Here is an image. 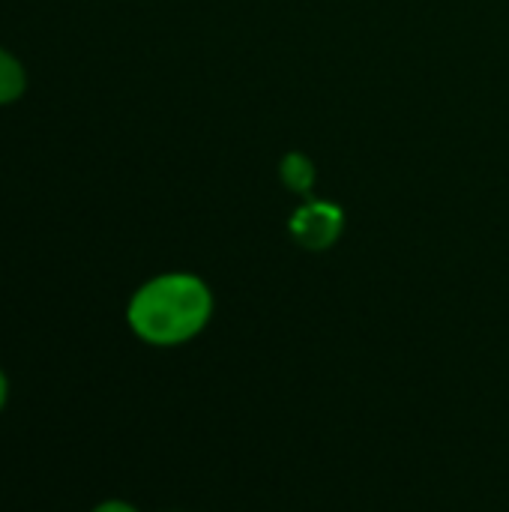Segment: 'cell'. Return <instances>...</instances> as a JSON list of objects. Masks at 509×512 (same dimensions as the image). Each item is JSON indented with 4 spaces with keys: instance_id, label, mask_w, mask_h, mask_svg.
<instances>
[{
    "instance_id": "1",
    "label": "cell",
    "mask_w": 509,
    "mask_h": 512,
    "mask_svg": "<svg viewBox=\"0 0 509 512\" xmlns=\"http://www.w3.org/2000/svg\"><path fill=\"white\" fill-rule=\"evenodd\" d=\"M210 291L201 279L171 273L147 282L129 303V327L150 345H180L210 321Z\"/></svg>"
},
{
    "instance_id": "2",
    "label": "cell",
    "mask_w": 509,
    "mask_h": 512,
    "mask_svg": "<svg viewBox=\"0 0 509 512\" xmlns=\"http://www.w3.org/2000/svg\"><path fill=\"white\" fill-rule=\"evenodd\" d=\"M291 231L297 234V240L309 249H324L330 246L339 231H342V213L330 204H309L303 207L294 219H291Z\"/></svg>"
},
{
    "instance_id": "3",
    "label": "cell",
    "mask_w": 509,
    "mask_h": 512,
    "mask_svg": "<svg viewBox=\"0 0 509 512\" xmlns=\"http://www.w3.org/2000/svg\"><path fill=\"white\" fill-rule=\"evenodd\" d=\"M24 90V69L21 63L0 48V105L18 99Z\"/></svg>"
},
{
    "instance_id": "4",
    "label": "cell",
    "mask_w": 509,
    "mask_h": 512,
    "mask_svg": "<svg viewBox=\"0 0 509 512\" xmlns=\"http://www.w3.org/2000/svg\"><path fill=\"white\" fill-rule=\"evenodd\" d=\"M282 174H285V183L288 186H294V189H300V192H306L309 186H312V165L303 159V156H288L285 159V168H282Z\"/></svg>"
},
{
    "instance_id": "5",
    "label": "cell",
    "mask_w": 509,
    "mask_h": 512,
    "mask_svg": "<svg viewBox=\"0 0 509 512\" xmlns=\"http://www.w3.org/2000/svg\"><path fill=\"white\" fill-rule=\"evenodd\" d=\"M93 512H138L135 507L123 504V501H108V504H99Z\"/></svg>"
},
{
    "instance_id": "6",
    "label": "cell",
    "mask_w": 509,
    "mask_h": 512,
    "mask_svg": "<svg viewBox=\"0 0 509 512\" xmlns=\"http://www.w3.org/2000/svg\"><path fill=\"white\" fill-rule=\"evenodd\" d=\"M6 396H9V384H6V375L0 372V411H3V405H6Z\"/></svg>"
}]
</instances>
